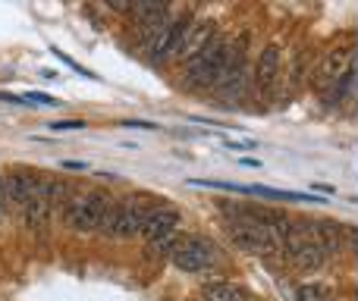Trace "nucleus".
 <instances>
[{"label":"nucleus","mask_w":358,"mask_h":301,"mask_svg":"<svg viewBox=\"0 0 358 301\" xmlns=\"http://www.w3.org/2000/svg\"><path fill=\"white\" fill-rule=\"evenodd\" d=\"M117 201L107 189H88V191H76L73 198L63 207V223H66L73 233H98L101 220H104L107 207Z\"/></svg>","instance_id":"nucleus-1"},{"label":"nucleus","mask_w":358,"mask_h":301,"mask_svg":"<svg viewBox=\"0 0 358 301\" xmlns=\"http://www.w3.org/2000/svg\"><path fill=\"white\" fill-rule=\"evenodd\" d=\"M283 254H286V260L302 273H315L327 264V254H324L321 242H317L315 223H308V220L289 223V233H286V242H283Z\"/></svg>","instance_id":"nucleus-2"},{"label":"nucleus","mask_w":358,"mask_h":301,"mask_svg":"<svg viewBox=\"0 0 358 301\" xmlns=\"http://www.w3.org/2000/svg\"><path fill=\"white\" fill-rule=\"evenodd\" d=\"M229 54H233V41L227 35H217L208 47L198 57H192L185 63V85L189 88H214L217 79L223 75L229 63Z\"/></svg>","instance_id":"nucleus-3"},{"label":"nucleus","mask_w":358,"mask_h":301,"mask_svg":"<svg viewBox=\"0 0 358 301\" xmlns=\"http://www.w3.org/2000/svg\"><path fill=\"white\" fill-rule=\"evenodd\" d=\"M214 258H217L214 245H210L208 239H201V235H185V239H179V245L173 248V254H170L173 267L182 273H204L214 264Z\"/></svg>","instance_id":"nucleus-4"},{"label":"nucleus","mask_w":358,"mask_h":301,"mask_svg":"<svg viewBox=\"0 0 358 301\" xmlns=\"http://www.w3.org/2000/svg\"><path fill=\"white\" fill-rule=\"evenodd\" d=\"M248 85V66H245V47L242 44H233V54H229V63L223 69V75L217 79V85L210 91L223 101H239L242 91Z\"/></svg>","instance_id":"nucleus-5"},{"label":"nucleus","mask_w":358,"mask_h":301,"mask_svg":"<svg viewBox=\"0 0 358 301\" xmlns=\"http://www.w3.org/2000/svg\"><path fill=\"white\" fill-rule=\"evenodd\" d=\"M148 198H123L117 201V226H113V239H136L142 235V226L148 220V214L157 207V204H145Z\"/></svg>","instance_id":"nucleus-6"},{"label":"nucleus","mask_w":358,"mask_h":301,"mask_svg":"<svg viewBox=\"0 0 358 301\" xmlns=\"http://www.w3.org/2000/svg\"><path fill=\"white\" fill-rule=\"evenodd\" d=\"M3 195L10 204L16 207H29L31 201L41 198V172H29V170H13L3 176Z\"/></svg>","instance_id":"nucleus-7"},{"label":"nucleus","mask_w":358,"mask_h":301,"mask_svg":"<svg viewBox=\"0 0 358 301\" xmlns=\"http://www.w3.org/2000/svg\"><path fill=\"white\" fill-rule=\"evenodd\" d=\"M280 73H283V50H280V44H267L255 63V82H258V91L264 98H273L277 85L283 82Z\"/></svg>","instance_id":"nucleus-8"},{"label":"nucleus","mask_w":358,"mask_h":301,"mask_svg":"<svg viewBox=\"0 0 358 301\" xmlns=\"http://www.w3.org/2000/svg\"><path fill=\"white\" fill-rule=\"evenodd\" d=\"M179 220H182V216H179L176 207H170V204H157V207L148 214L145 226H142V239L157 242V239H164V235H173L179 229Z\"/></svg>","instance_id":"nucleus-9"},{"label":"nucleus","mask_w":358,"mask_h":301,"mask_svg":"<svg viewBox=\"0 0 358 301\" xmlns=\"http://www.w3.org/2000/svg\"><path fill=\"white\" fill-rule=\"evenodd\" d=\"M217 38L214 31V22H201V19H192L189 31H185V41H182V50H179V60L189 63L192 57H198L210 41Z\"/></svg>","instance_id":"nucleus-10"},{"label":"nucleus","mask_w":358,"mask_h":301,"mask_svg":"<svg viewBox=\"0 0 358 301\" xmlns=\"http://www.w3.org/2000/svg\"><path fill=\"white\" fill-rule=\"evenodd\" d=\"M315 233H317V242H321L327 258H336L340 251H346V239H349L346 226H340V223H334V220H317Z\"/></svg>","instance_id":"nucleus-11"},{"label":"nucleus","mask_w":358,"mask_h":301,"mask_svg":"<svg viewBox=\"0 0 358 301\" xmlns=\"http://www.w3.org/2000/svg\"><path fill=\"white\" fill-rule=\"evenodd\" d=\"M248 198H264V201H308V204H327L324 198L311 195V191L271 189V185H248Z\"/></svg>","instance_id":"nucleus-12"},{"label":"nucleus","mask_w":358,"mask_h":301,"mask_svg":"<svg viewBox=\"0 0 358 301\" xmlns=\"http://www.w3.org/2000/svg\"><path fill=\"white\" fill-rule=\"evenodd\" d=\"M204 301H248V292L239 283H227V279H210L201 286Z\"/></svg>","instance_id":"nucleus-13"},{"label":"nucleus","mask_w":358,"mask_h":301,"mask_svg":"<svg viewBox=\"0 0 358 301\" xmlns=\"http://www.w3.org/2000/svg\"><path fill=\"white\" fill-rule=\"evenodd\" d=\"M296 301H334L327 283H302L296 289Z\"/></svg>","instance_id":"nucleus-14"},{"label":"nucleus","mask_w":358,"mask_h":301,"mask_svg":"<svg viewBox=\"0 0 358 301\" xmlns=\"http://www.w3.org/2000/svg\"><path fill=\"white\" fill-rule=\"evenodd\" d=\"M176 245H179V233L164 235V239H157V242H148V254L151 258H167V254H173Z\"/></svg>","instance_id":"nucleus-15"},{"label":"nucleus","mask_w":358,"mask_h":301,"mask_svg":"<svg viewBox=\"0 0 358 301\" xmlns=\"http://www.w3.org/2000/svg\"><path fill=\"white\" fill-rule=\"evenodd\" d=\"M50 54H54V57H57V60H63V63H66V66H69V69H76V73H79V75H82V79H98V75H94V73H92V69H85V66H82V63H76V60H73V57H69V54H66V50H60V47H50Z\"/></svg>","instance_id":"nucleus-16"},{"label":"nucleus","mask_w":358,"mask_h":301,"mask_svg":"<svg viewBox=\"0 0 358 301\" xmlns=\"http://www.w3.org/2000/svg\"><path fill=\"white\" fill-rule=\"evenodd\" d=\"M22 101L31 107H60V101H57L54 94H44V91H25Z\"/></svg>","instance_id":"nucleus-17"},{"label":"nucleus","mask_w":358,"mask_h":301,"mask_svg":"<svg viewBox=\"0 0 358 301\" xmlns=\"http://www.w3.org/2000/svg\"><path fill=\"white\" fill-rule=\"evenodd\" d=\"M50 132H79L85 129V119H54V123H48Z\"/></svg>","instance_id":"nucleus-18"},{"label":"nucleus","mask_w":358,"mask_h":301,"mask_svg":"<svg viewBox=\"0 0 358 301\" xmlns=\"http://www.w3.org/2000/svg\"><path fill=\"white\" fill-rule=\"evenodd\" d=\"M63 170H73V172H85L88 163L85 160H63Z\"/></svg>","instance_id":"nucleus-19"},{"label":"nucleus","mask_w":358,"mask_h":301,"mask_svg":"<svg viewBox=\"0 0 358 301\" xmlns=\"http://www.w3.org/2000/svg\"><path fill=\"white\" fill-rule=\"evenodd\" d=\"M123 126H129V129H157L155 123H145V119H126Z\"/></svg>","instance_id":"nucleus-20"},{"label":"nucleus","mask_w":358,"mask_h":301,"mask_svg":"<svg viewBox=\"0 0 358 301\" xmlns=\"http://www.w3.org/2000/svg\"><path fill=\"white\" fill-rule=\"evenodd\" d=\"M227 148H233V151H255L258 145H255V142H227Z\"/></svg>","instance_id":"nucleus-21"},{"label":"nucleus","mask_w":358,"mask_h":301,"mask_svg":"<svg viewBox=\"0 0 358 301\" xmlns=\"http://www.w3.org/2000/svg\"><path fill=\"white\" fill-rule=\"evenodd\" d=\"M0 104H25V101L16 98V94H10V91H0Z\"/></svg>","instance_id":"nucleus-22"},{"label":"nucleus","mask_w":358,"mask_h":301,"mask_svg":"<svg viewBox=\"0 0 358 301\" xmlns=\"http://www.w3.org/2000/svg\"><path fill=\"white\" fill-rule=\"evenodd\" d=\"M239 163H242V166H248V170H261V160H255V157H242Z\"/></svg>","instance_id":"nucleus-23"},{"label":"nucleus","mask_w":358,"mask_h":301,"mask_svg":"<svg viewBox=\"0 0 358 301\" xmlns=\"http://www.w3.org/2000/svg\"><path fill=\"white\" fill-rule=\"evenodd\" d=\"M3 204H6V195H3V176H0V210H3Z\"/></svg>","instance_id":"nucleus-24"},{"label":"nucleus","mask_w":358,"mask_h":301,"mask_svg":"<svg viewBox=\"0 0 358 301\" xmlns=\"http://www.w3.org/2000/svg\"><path fill=\"white\" fill-rule=\"evenodd\" d=\"M334 301H336V298H334Z\"/></svg>","instance_id":"nucleus-25"}]
</instances>
